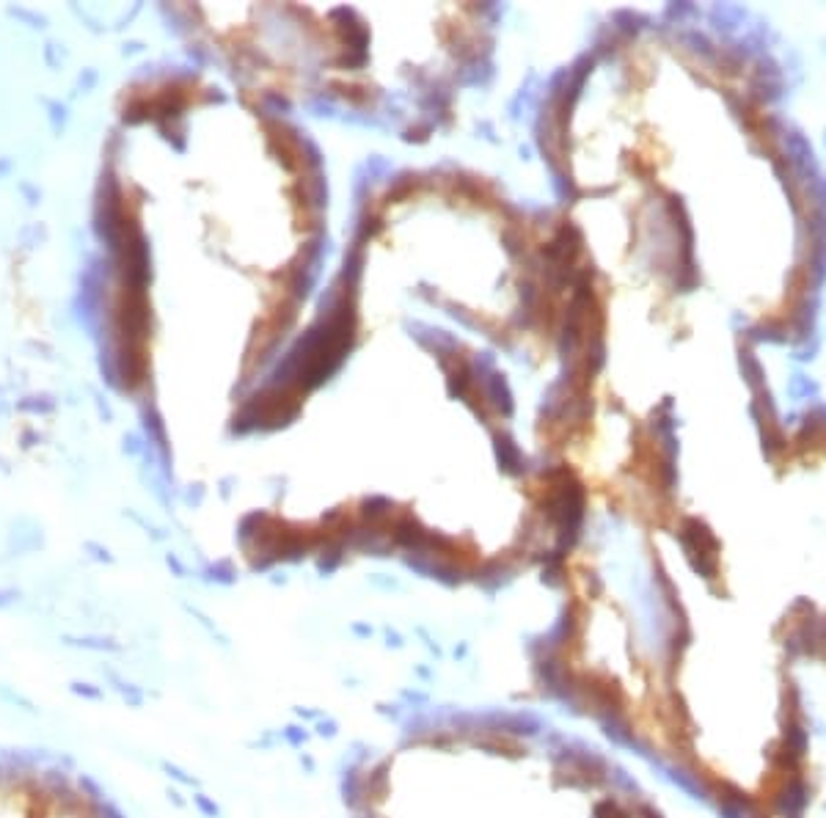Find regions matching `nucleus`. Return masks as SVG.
Here are the masks:
<instances>
[{
  "label": "nucleus",
  "mask_w": 826,
  "mask_h": 818,
  "mask_svg": "<svg viewBox=\"0 0 826 818\" xmlns=\"http://www.w3.org/2000/svg\"><path fill=\"white\" fill-rule=\"evenodd\" d=\"M31 441H39V433H33V430H25L22 433V449H31Z\"/></svg>",
  "instance_id": "obj_11"
},
{
  "label": "nucleus",
  "mask_w": 826,
  "mask_h": 818,
  "mask_svg": "<svg viewBox=\"0 0 826 818\" xmlns=\"http://www.w3.org/2000/svg\"><path fill=\"white\" fill-rule=\"evenodd\" d=\"M17 193L28 202V207H39L42 204V199H44V193H42V188L36 185V182H31V179H17Z\"/></svg>",
  "instance_id": "obj_7"
},
{
  "label": "nucleus",
  "mask_w": 826,
  "mask_h": 818,
  "mask_svg": "<svg viewBox=\"0 0 826 818\" xmlns=\"http://www.w3.org/2000/svg\"><path fill=\"white\" fill-rule=\"evenodd\" d=\"M6 14L8 17H14V19H19L22 25H28L31 31H44L47 25H50V19H47V14H42V11H36V8H28V6H14V3H8L6 6Z\"/></svg>",
  "instance_id": "obj_6"
},
{
  "label": "nucleus",
  "mask_w": 826,
  "mask_h": 818,
  "mask_svg": "<svg viewBox=\"0 0 826 818\" xmlns=\"http://www.w3.org/2000/svg\"><path fill=\"white\" fill-rule=\"evenodd\" d=\"M17 168V163H14V157L11 154H0V179H6L11 171Z\"/></svg>",
  "instance_id": "obj_10"
},
{
  "label": "nucleus",
  "mask_w": 826,
  "mask_h": 818,
  "mask_svg": "<svg viewBox=\"0 0 826 818\" xmlns=\"http://www.w3.org/2000/svg\"><path fill=\"white\" fill-rule=\"evenodd\" d=\"M42 105H44V111H47V122H50V130H53V136H56V138H61V136H64V130H67V124H69V108H67V102H61V99H50V97H42Z\"/></svg>",
  "instance_id": "obj_5"
},
{
  "label": "nucleus",
  "mask_w": 826,
  "mask_h": 818,
  "mask_svg": "<svg viewBox=\"0 0 826 818\" xmlns=\"http://www.w3.org/2000/svg\"><path fill=\"white\" fill-rule=\"evenodd\" d=\"M64 44H58V42H44V47H42V56H44V64H47V69H61V61H64V50H61Z\"/></svg>",
  "instance_id": "obj_8"
},
{
  "label": "nucleus",
  "mask_w": 826,
  "mask_h": 818,
  "mask_svg": "<svg viewBox=\"0 0 826 818\" xmlns=\"http://www.w3.org/2000/svg\"><path fill=\"white\" fill-rule=\"evenodd\" d=\"M3 391H6V386L0 383V419H3V416H8V408H14V405H8V400L3 397Z\"/></svg>",
  "instance_id": "obj_12"
},
{
  "label": "nucleus",
  "mask_w": 826,
  "mask_h": 818,
  "mask_svg": "<svg viewBox=\"0 0 826 818\" xmlns=\"http://www.w3.org/2000/svg\"><path fill=\"white\" fill-rule=\"evenodd\" d=\"M364 818H667L603 760L513 730L438 733L367 777Z\"/></svg>",
  "instance_id": "obj_1"
},
{
  "label": "nucleus",
  "mask_w": 826,
  "mask_h": 818,
  "mask_svg": "<svg viewBox=\"0 0 826 818\" xmlns=\"http://www.w3.org/2000/svg\"><path fill=\"white\" fill-rule=\"evenodd\" d=\"M47 240H50V229H47V223H42V221L25 223V226L17 231V243H19V248H25V251H36V248H42Z\"/></svg>",
  "instance_id": "obj_4"
},
{
  "label": "nucleus",
  "mask_w": 826,
  "mask_h": 818,
  "mask_svg": "<svg viewBox=\"0 0 826 818\" xmlns=\"http://www.w3.org/2000/svg\"><path fill=\"white\" fill-rule=\"evenodd\" d=\"M0 818H102L80 794L42 774L0 771Z\"/></svg>",
  "instance_id": "obj_2"
},
{
  "label": "nucleus",
  "mask_w": 826,
  "mask_h": 818,
  "mask_svg": "<svg viewBox=\"0 0 826 818\" xmlns=\"http://www.w3.org/2000/svg\"><path fill=\"white\" fill-rule=\"evenodd\" d=\"M97 80H99L97 69H91V67H88V69H83V72L77 74L75 91H72V94H75V97H80V94H91V88L97 85Z\"/></svg>",
  "instance_id": "obj_9"
},
{
  "label": "nucleus",
  "mask_w": 826,
  "mask_h": 818,
  "mask_svg": "<svg viewBox=\"0 0 826 818\" xmlns=\"http://www.w3.org/2000/svg\"><path fill=\"white\" fill-rule=\"evenodd\" d=\"M14 411L25 416H53L58 411V397L50 391H33L14 400Z\"/></svg>",
  "instance_id": "obj_3"
}]
</instances>
